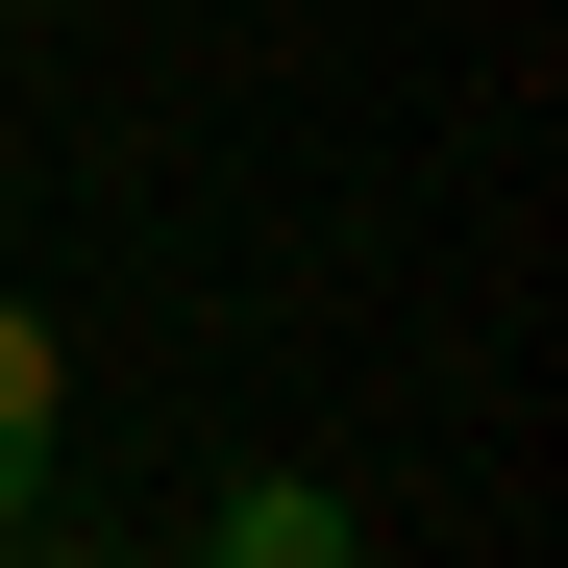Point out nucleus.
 <instances>
[{
  "instance_id": "obj_1",
  "label": "nucleus",
  "mask_w": 568,
  "mask_h": 568,
  "mask_svg": "<svg viewBox=\"0 0 568 568\" xmlns=\"http://www.w3.org/2000/svg\"><path fill=\"white\" fill-rule=\"evenodd\" d=\"M50 396H74V371H50V322H26V297H0V544H26V519H50Z\"/></svg>"
},
{
  "instance_id": "obj_2",
  "label": "nucleus",
  "mask_w": 568,
  "mask_h": 568,
  "mask_svg": "<svg viewBox=\"0 0 568 568\" xmlns=\"http://www.w3.org/2000/svg\"><path fill=\"white\" fill-rule=\"evenodd\" d=\"M223 568H346V495H322V469H247V495H223Z\"/></svg>"
}]
</instances>
